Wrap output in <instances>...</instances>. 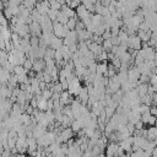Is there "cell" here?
<instances>
[{
	"label": "cell",
	"mask_w": 157,
	"mask_h": 157,
	"mask_svg": "<svg viewBox=\"0 0 157 157\" xmlns=\"http://www.w3.org/2000/svg\"><path fill=\"white\" fill-rule=\"evenodd\" d=\"M63 44L69 47L71 44H77V33L76 31H69L65 38H63Z\"/></svg>",
	"instance_id": "1"
},
{
	"label": "cell",
	"mask_w": 157,
	"mask_h": 157,
	"mask_svg": "<svg viewBox=\"0 0 157 157\" xmlns=\"http://www.w3.org/2000/svg\"><path fill=\"white\" fill-rule=\"evenodd\" d=\"M140 71L137 69V66H130L128 70V81L130 82H137L140 78Z\"/></svg>",
	"instance_id": "2"
},
{
	"label": "cell",
	"mask_w": 157,
	"mask_h": 157,
	"mask_svg": "<svg viewBox=\"0 0 157 157\" xmlns=\"http://www.w3.org/2000/svg\"><path fill=\"white\" fill-rule=\"evenodd\" d=\"M60 139L63 141V144H66L69 140H71L74 137V132L71 130V128H65V129H61L60 131Z\"/></svg>",
	"instance_id": "3"
},
{
	"label": "cell",
	"mask_w": 157,
	"mask_h": 157,
	"mask_svg": "<svg viewBox=\"0 0 157 157\" xmlns=\"http://www.w3.org/2000/svg\"><path fill=\"white\" fill-rule=\"evenodd\" d=\"M105 147H107L105 148V157H114V155H115L119 145L115 144V142H108Z\"/></svg>",
	"instance_id": "4"
},
{
	"label": "cell",
	"mask_w": 157,
	"mask_h": 157,
	"mask_svg": "<svg viewBox=\"0 0 157 157\" xmlns=\"http://www.w3.org/2000/svg\"><path fill=\"white\" fill-rule=\"evenodd\" d=\"M45 69V61L43 59H37L33 61V66H32V71H34L36 74L42 72Z\"/></svg>",
	"instance_id": "5"
},
{
	"label": "cell",
	"mask_w": 157,
	"mask_h": 157,
	"mask_svg": "<svg viewBox=\"0 0 157 157\" xmlns=\"http://www.w3.org/2000/svg\"><path fill=\"white\" fill-rule=\"evenodd\" d=\"M75 12H76V17H77V20H78V21H81L82 18H85V17L90 13V12L85 9V6H83L82 4H80V5H78V7L75 10Z\"/></svg>",
	"instance_id": "6"
},
{
	"label": "cell",
	"mask_w": 157,
	"mask_h": 157,
	"mask_svg": "<svg viewBox=\"0 0 157 157\" xmlns=\"http://www.w3.org/2000/svg\"><path fill=\"white\" fill-rule=\"evenodd\" d=\"M60 12H61L63 15H65L67 18H72V17H76V12H75V10H72V9H70L69 6H66V4L61 6V9H60Z\"/></svg>",
	"instance_id": "7"
},
{
	"label": "cell",
	"mask_w": 157,
	"mask_h": 157,
	"mask_svg": "<svg viewBox=\"0 0 157 157\" xmlns=\"http://www.w3.org/2000/svg\"><path fill=\"white\" fill-rule=\"evenodd\" d=\"M37 147H38V145H37V140H36L33 136L27 137V152L31 153V152L36 151Z\"/></svg>",
	"instance_id": "8"
},
{
	"label": "cell",
	"mask_w": 157,
	"mask_h": 157,
	"mask_svg": "<svg viewBox=\"0 0 157 157\" xmlns=\"http://www.w3.org/2000/svg\"><path fill=\"white\" fill-rule=\"evenodd\" d=\"M157 137V126H150L147 129V136L146 140L147 141H153Z\"/></svg>",
	"instance_id": "9"
},
{
	"label": "cell",
	"mask_w": 157,
	"mask_h": 157,
	"mask_svg": "<svg viewBox=\"0 0 157 157\" xmlns=\"http://www.w3.org/2000/svg\"><path fill=\"white\" fill-rule=\"evenodd\" d=\"M136 36L140 38V40H141L142 43H147V42L150 40L151 36H152V32H151V31H147V32H141V31H139Z\"/></svg>",
	"instance_id": "10"
},
{
	"label": "cell",
	"mask_w": 157,
	"mask_h": 157,
	"mask_svg": "<svg viewBox=\"0 0 157 157\" xmlns=\"http://www.w3.org/2000/svg\"><path fill=\"white\" fill-rule=\"evenodd\" d=\"M63 45H64V44H63V39L54 37V39L52 40V43H50L49 48H52L53 50H59V49H61V47H63Z\"/></svg>",
	"instance_id": "11"
},
{
	"label": "cell",
	"mask_w": 157,
	"mask_h": 157,
	"mask_svg": "<svg viewBox=\"0 0 157 157\" xmlns=\"http://www.w3.org/2000/svg\"><path fill=\"white\" fill-rule=\"evenodd\" d=\"M70 128H71V130H72V132L75 134V132H80L81 130H82V125H81V123L78 121V120H72L71 121V125H70Z\"/></svg>",
	"instance_id": "12"
},
{
	"label": "cell",
	"mask_w": 157,
	"mask_h": 157,
	"mask_svg": "<svg viewBox=\"0 0 157 157\" xmlns=\"http://www.w3.org/2000/svg\"><path fill=\"white\" fill-rule=\"evenodd\" d=\"M7 63H9V53L2 50L1 54H0V65H1V67H4Z\"/></svg>",
	"instance_id": "13"
},
{
	"label": "cell",
	"mask_w": 157,
	"mask_h": 157,
	"mask_svg": "<svg viewBox=\"0 0 157 157\" xmlns=\"http://www.w3.org/2000/svg\"><path fill=\"white\" fill-rule=\"evenodd\" d=\"M77 17H72V18H69L67 23H66V27L69 28V31H75L76 28V23H77Z\"/></svg>",
	"instance_id": "14"
},
{
	"label": "cell",
	"mask_w": 157,
	"mask_h": 157,
	"mask_svg": "<svg viewBox=\"0 0 157 157\" xmlns=\"http://www.w3.org/2000/svg\"><path fill=\"white\" fill-rule=\"evenodd\" d=\"M54 55H55V50H53L52 48L48 47V48L45 49V54H44L43 60L47 61V60H49V59H54Z\"/></svg>",
	"instance_id": "15"
},
{
	"label": "cell",
	"mask_w": 157,
	"mask_h": 157,
	"mask_svg": "<svg viewBox=\"0 0 157 157\" xmlns=\"http://www.w3.org/2000/svg\"><path fill=\"white\" fill-rule=\"evenodd\" d=\"M36 1H33V0H26V1H22V5L27 9V10H29L31 12H32V10H34V7H36Z\"/></svg>",
	"instance_id": "16"
},
{
	"label": "cell",
	"mask_w": 157,
	"mask_h": 157,
	"mask_svg": "<svg viewBox=\"0 0 157 157\" xmlns=\"http://www.w3.org/2000/svg\"><path fill=\"white\" fill-rule=\"evenodd\" d=\"M32 66H33V60L26 58V60H25V63H23V65H22V67L25 69V71L29 72V71L32 70Z\"/></svg>",
	"instance_id": "17"
},
{
	"label": "cell",
	"mask_w": 157,
	"mask_h": 157,
	"mask_svg": "<svg viewBox=\"0 0 157 157\" xmlns=\"http://www.w3.org/2000/svg\"><path fill=\"white\" fill-rule=\"evenodd\" d=\"M52 96H53V91L47 86V90L42 91V97H43L45 101H49V99H52Z\"/></svg>",
	"instance_id": "18"
},
{
	"label": "cell",
	"mask_w": 157,
	"mask_h": 157,
	"mask_svg": "<svg viewBox=\"0 0 157 157\" xmlns=\"http://www.w3.org/2000/svg\"><path fill=\"white\" fill-rule=\"evenodd\" d=\"M29 45L32 48H38L39 47V37L31 36V38H29Z\"/></svg>",
	"instance_id": "19"
},
{
	"label": "cell",
	"mask_w": 157,
	"mask_h": 157,
	"mask_svg": "<svg viewBox=\"0 0 157 157\" xmlns=\"http://www.w3.org/2000/svg\"><path fill=\"white\" fill-rule=\"evenodd\" d=\"M140 99H141V103H142V104H146L147 107H151V105H152V101H151V96H150V94H145V96L141 97Z\"/></svg>",
	"instance_id": "20"
},
{
	"label": "cell",
	"mask_w": 157,
	"mask_h": 157,
	"mask_svg": "<svg viewBox=\"0 0 157 157\" xmlns=\"http://www.w3.org/2000/svg\"><path fill=\"white\" fill-rule=\"evenodd\" d=\"M49 7L53 9V10H55V11H60V9H61V4H60L59 1H54V0H52V1H49Z\"/></svg>",
	"instance_id": "21"
},
{
	"label": "cell",
	"mask_w": 157,
	"mask_h": 157,
	"mask_svg": "<svg viewBox=\"0 0 157 157\" xmlns=\"http://www.w3.org/2000/svg\"><path fill=\"white\" fill-rule=\"evenodd\" d=\"M25 72H27V71H25V69H23L22 66L17 65V66L13 67V72H12V74H15L16 76H20V75H22V74H25Z\"/></svg>",
	"instance_id": "22"
},
{
	"label": "cell",
	"mask_w": 157,
	"mask_h": 157,
	"mask_svg": "<svg viewBox=\"0 0 157 157\" xmlns=\"http://www.w3.org/2000/svg\"><path fill=\"white\" fill-rule=\"evenodd\" d=\"M96 59L99 61V63H103V61H107L108 60V53H105V52H103V53H101L98 56H96Z\"/></svg>",
	"instance_id": "23"
},
{
	"label": "cell",
	"mask_w": 157,
	"mask_h": 157,
	"mask_svg": "<svg viewBox=\"0 0 157 157\" xmlns=\"http://www.w3.org/2000/svg\"><path fill=\"white\" fill-rule=\"evenodd\" d=\"M115 69H117V71H119V67H120V65H121V61H120V59L118 58V56H115L113 60H112V63H110Z\"/></svg>",
	"instance_id": "24"
},
{
	"label": "cell",
	"mask_w": 157,
	"mask_h": 157,
	"mask_svg": "<svg viewBox=\"0 0 157 157\" xmlns=\"http://www.w3.org/2000/svg\"><path fill=\"white\" fill-rule=\"evenodd\" d=\"M150 117H151L150 112H147V113H144V114H141V118H140V120L142 121V124H144V125L148 123V119H150Z\"/></svg>",
	"instance_id": "25"
},
{
	"label": "cell",
	"mask_w": 157,
	"mask_h": 157,
	"mask_svg": "<svg viewBox=\"0 0 157 157\" xmlns=\"http://www.w3.org/2000/svg\"><path fill=\"white\" fill-rule=\"evenodd\" d=\"M83 29H86V27H85V25L82 23V21H77L75 31H76V32H80V31H83Z\"/></svg>",
	"instance_id": "26"
},
{
	"label": "cell",
	"mask_w": 157,
	"mask_h": 157,
	"mask_svg": "<svg viewBox=\"0 0 157 157\" xmlns=\"http://www.w3.org/2000/svg\"><path fill=\"white\" fill-rule=\"evenodd\" d=\"M110 42H112V45H113V47L120 45V39L118 38V36H117V37H112V38H110Z\"/></svg>",
	"instance_id": "27"
},
{
	"label": "cell",
	"mask_w": 157,
	"mask_h": 157,
	"mask_svg": "<svg viewBox=\"0 0 157 157\" xmlns=\"http://www.w3.org/2000/svg\"><path fill=\"white\" fill-rule=\"evenodd\" d=\"M140 114H144V113H147L150 112V107H147L146 104H140V109H139Z\"/></svg>",
	"instance_id": "28"
},
{
	"label": "cell",
	"mask_w": 157,
	"mask_h": 157,
	"mask_svg": "<svg viewBox=\"0 0 157 157\" xmlns=\"http://www.w3.org/2000/svg\"><path fill=\"white\" fill-rule=\"evenodd\" d=\"M112 38V34H110V31L109 29H107L103 34H102V39L103 40H107V39H110Z\"/></svg>",
	"instance_id": "29"
},
{
	"label": "cell",
	"mask_w": 157,
	"mask_h": 157,
	"mask_svg": "<svg viewBox=\"0 0 157 157\" xmlns=\"http://www.w3.org/2000/svg\"><path fill=\"white\" fill-rule=\"evenodd\" d=\"M150 114L152 117H157V105H151L150 107Z\"/></svg>",
	"instance_id": "30"
},
{
	"label": "cell",
	"mask_w": 157,
	"mask_h": 157,
	"mask_svg": "<svg viewBox=\"0 0 157 157\" xmlns=\"http://www.w3.org/2000/svg\"><path fill=\"white\" fill-rule=\"evenodd\" d=\"M134 126H135V130H142V129H145V128H144V124H142V121H141V120H140V121H137Z\"/></svg>",
	"instance_id": "31"
},
{
	"label": "cell",
	"mask_w": 157,
	"mask_h": 157,
	"mask_svg": "<svg viewBox=\"0 0 157 157\" xmlns=\"http://www.w3.org/2000/svg\"><path fill=\"white\" fill-rule=\"evenodd\" d=\"M148 125H151V126H155L156 125V117H150V119H148V123H147Z\"/></svg>",
	"instance_id": "32"
},
{
	"label": "cell",
	"mask_w": 157,
	"mask_h": 157,
	"mask_svg": "<svg viewBox=\"0 0 157 157\" xmlns=\"http://www.w3.org/2000/svg\"><path fill=\"white\" fill-rule=\"evenodd\" d=\"M60 85H61V87H63V91H67V87H69V83H67V81H66V80H64V81H61V82H60Z\"/></svg>",
	"instance_id": "33"
},
{
	"label": "cell",
	"mask_w": 157,
	"mask_h": 157,
	"mask_svg": "<svg viewBox=\"0 0 157 157\" xmlns=\"http://www.w3.org/2000/svg\"><path fill=\"white\" fill-rule=\"evenodd\" d=\"M114 58H115V55H114V54H112V53H108V60H110V61H112Z\"/></svg>",
	"instance_id": "34"
},
{
	"label": "cell",
	"mask_w": 157,
	"mask_h": 157,
	"mask_svg": "<svg viewBox=\"0 0 157 157\" xmlns=\"http://www.w3.org/2000/svg\"><path fill=\"white\" fill-rule=\"evenodd\" d=\"M15 157H27V156H26V153H17Z\"/></svg>",
	"instance_id": "35"
},
{
	"label": "cell",
	"mask_w": 157,
	"mask_h": 157,
	"mask_svg": "<svg viewBox=\"0 0 157 157\" xmlns=\"http://www.w3.org/2000/svg\"><path fill=\"white\" fill-rule=\"evenodd\" d=\"M153 12L157 13V1H155V6H153Z\"/></svg>",
	"instance_id": "36"
},
{
	"label": "cell",
	"mask_w": 157,
	"mask_h": 157,
	"mask_svg": "<svg viewBox=\"0 0 157 157\" xmlns=\"http://www.w3.org/2000/svg\"><path fill=\"white\" fill-rule=\"evenodd\" d=\"M45 157H55L53 153H49V155H45Z\"/></svg>",
	"instance_id": "37"
},
{
	"label": "cell",
	"mask_w": 157,
	"mask_h": 157,
	"mask_svg": "<svg viewBox=\"0 0 157 157\" xmlns=\"http://www.w3.org/2000/svg\"><path fill=\"white\" fill-rule=\"evenodd\" d=\"M153 144H155V146H156V147H157V137H156V139H155V140H153Z\"/></svg>",
	"instance_id": "38"
},
{
	"label": "cell",
	"mask_w": 157,
	"mask_h": 157,
	"mask_svg": "<svg viewBox=\"0 0 157 157\" xmlns=\"http://www.w3.org/2000/svg\"><path fill=\"white\" fill-rule=\"evenodd\" d=\"M97 157H105V155H104V153H101V155H98Z\"/></svg>",
	"instance_id": "39"
}]
</instances>
